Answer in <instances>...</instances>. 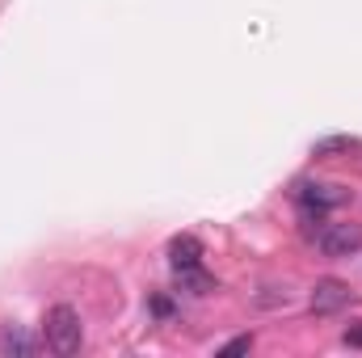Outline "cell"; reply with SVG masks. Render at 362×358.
Wrapping results in <instances>:
<instances>
[{
    "label": "cell",
    "mask_w": 362,
    "mask_h": 358,
    "mask_svg": "<svg viewBox=\"0 0 362 358\" xmlns=\"http://www.w3.org/2000/svg\"><path fill=\"white\" fill-rule=\"evenodd\" d=\"M42 342H47L51 354H59V358L81 354V346H85L81 312H76L72 304H55V308H47V316H42Z\"/></svg>",
    "instance_id": "6da1fadb"
},
{
    "label": "cell",
    "mask_w": 362,
    "mask_h": 358,
    "mask_svg": "<svg viewBox=\"0 0 362 358\" xmlns=\"http://www.w3.org/2000/svg\"><path fill=\"white\" fill-rule=\"evenodd\" d=\"M303 224L325 258H354L362 249V224H325V215H303Z\"/></svg>",
    "instance_id": "7a4b0ae2"
},
{
    "label": "cell",
    "mask_w": 362,
    "mask_h": 358,
    "mask_svg": "<svg viewBox=\"0 0 362 358\" xmlns=\"http://www.w3.org/2000/svg\"><path fill=\"white\" fill-rule=\"evenodd\" d=\"M291 194L303 207V215H329V211H337V207L350 202V190L346 185H333V181H299Z\"/></svg>",
    "instance_id": "3957f363"
},
{
    "label": "cell",
    "mask_w": 362,
    "mask_h": 358,
    "mask_svg": "<svg viewBox=\"0 0 362 358\" xmlns=\"http://www.w3.org/2000/svg\"><path fill=\"white\" fill-rule=\"evenodd\" d=\"M350 299H354V291H350L341 278H320V282L312 287V312H316V316H333V312L350 308Z\"/></svg>",
    "instance_id": "277c9868"
},
{
    "label": "cell",
    "mask_w": 362,
    "mask_h": 358,
    "mask_svg": "<svg viewBox=\"0 0 362 358\" xmlns=\"http://www.w3.org/2000/svg\"><path fill=\"white\" fill-rule=\"evenodd\" d=\"M169 266H173V270L202 266V241H198L194 232H181V236L169 241Z\"/></svg>",
    "instance_id": "5b68a950"
},
{
    "label": "cell",
    "mask_w": 362,
    "mask_h": 358,
    "mask_svg": "<svg viewBox=\"0 0 362 358\" xmlns=\"http://www.w3.org/2000/svg\"><path fill=\"white\" fill-rule=\"evenodd\" d=\"M362 144L354 135H325V139H316L312 144V156H320V161H329V156H350V152H358Z\"/></svg>",
    "instance_id": "8992f818"
},
{
    "label": "cell",
    "mask_w": 362,
    "mask_h": 358,
    "mask_svg": "<svg viewBox=\"0 0 362 358\" xmlns=\"http://www.w3.org/2000/svg\"><path fill=\"white\" fill-rule=\"evenodd\" d=\"M0 350H4V354H17V358H30V354H38V342H34L25 329H13V325H8V329L0 333Z\"/></svg>",
    "instance_id": "52a82bcc"
},
{
    "label": "cell",
    "mask_w": 362,
    "mask_h": 358,
    "mask_svg": "<svg viewBox=\"0 0 362 358\" xmlns=\"http://www.w3.org/2000/svg\"><path fill=\"white\" fill-rule=\"evenodd\" d=\"M177 274V287L181 291H189V295H211V291H219V282L211 278V274H202V270H173Z\"/></svg>",
    "instance_id": "ba28073f"
},
{
    "label": "cell",
    "mask_w": 362,
    "mask_h": 358,
    "mask_svg": "<svg viewBox=\"0 0 362 358\" xmlns=\"http://www.w3.org/2000/svg\"><path fill=\"white\" fill-rule=\"evenodd\" d=\"M245 350H253V337H249V333H245V337H232L219 354H245Z\"/></svg>",
    "instance_id": "9c48e42d"
},
{
    "label": "cell",
    "mask_w": 362,
    "mask_h": 358,
    "mask_svg": "<svg viewBox=\"0 0 362 358\" xmlns=\"http://www.w3.org/2000/svg\"><path fill=\"white\" fill-rule=\"evenodd\" d=\"M341 342H346V346H358V350H362V321H354V325L341 333Z\"/></svg>",
    "instance_id": "30bf717a"
},
{
    "label": "cell",
    "mask_w": 362,
    "mask_h": 358,
    "mask_svg": "<svg viewBox=\"0 0 362 358\" xmlns=\"http://www.w3.org/2000/svg\"><path fill=\"white\" fill-rule=\"evenodd\" d=\"M152 312H156V316H173V299L156 295V299H152Z\"/></svg>",
    "instance_id": "8fae6325"
}]
</instances>
